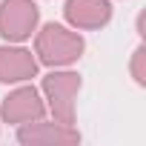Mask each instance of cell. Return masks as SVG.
I'll use <instances>...</instances> for the list:
<instances>
[{
  "label": "cell",
  "mask_w": 146,
  "mask_h": 146,
  "mask_svg": "<svg viewBox=\"0 0 146 146\" xmlns=\"http://www.w3.org/2000/svg\"><path fill=\"white\" fill-rule=\"evenodd\" d=\"M129 72L137 86H146V46L140 43L135 52H132V63H129Z\"/></svg>",
  "instance_id": "obj_8"
},
{
  "label": "cell",
  "mask_w": 146,
  "mask_h": 146,
  "mask_svg": "<svg viewBox=\"0 0 146 146\" xmlns=\"http://www.w3.org/2000/svg\"><path fill=\"white\" fill-rule=\"evenodd\" d=\"M0 117H3V123H12V126L46 117V100H43L40 89L29 86V80L17 83V89H12L0 100Z\"/></svg>",
  "instance_id": "obj_4"
},
{
  "label": "cell",
  "mask_w": 146,
  "mask_h": 146,
  "mask_svg": "<svg viewBox=\"0 0 146 146\" xmlns=\"http://www.w3.org/2000/svg\"><path fill=\"white\" fill-rule=\"evenodd\" d=\"M83 86V78L78 72L66 69H52L40 83V95L46 100V112H52L54 120L60 123H75L78 117V92Z\"/></svg>",
  "instance_id": "obj_2"
},
{
  "label": "cell",
  "mask_w": 146,
  "mask_h": 146,
  "mask_svg": "<svg viewBox=\"0 0 146 146\" xmlns=\"http://www.w3.org/2000/svg\"><path fill=\"white\" fill-rule=\"evenodd\" d=\"M40 26L35 0H0V37L6 43H26Z\"/></svg>",
  "instance_id": "obj_3"
},
{
  "label": "cell",
  "mask_w": 146,
  "mask_h": 146,
  "mask_svg": "<svg viewBox=\"0 0 146 146\" xmlns=\"http://www.w3.org/2000/svg\"><path fill=\"white\" fill-rule=\"evenodd\" d=\"M86 52V40L78 29L63 23H46L35 32V57L49 69H66L78 63Z\"/></svg>",
  "instance_id": "obj_1"
},
{
  "label": "cell",
  "mask_w": 146,
  "mask_h": 146,
  "mask_svg": "<svg viewBox=\"0 0 146 146\" xmlns=\"http://www.w3.org/2000/svg\"><path fill=\"white\" fill-rule=\"evenodd\" d=\"M63 17L78 32H98L112 20V0H66Z\"/></svg>",
  "instance_id": "obj_6"
},
{
  "label": "cell",
  "mask_w": 146,
  "mask_h": 146,
  "mask_svg": "<svg viewBox=\"0 0 146 146\" xmlns=\"http://www.w3.org/2000/svg\"><path fill=\"white\" fill-rule=\"evenodd\" d=\"M17 140L26 146H69L80 143V132L75 123H60V120H32L17 126Z\"/></svg>",
  "instance_id": "obj_5"
},
{
  "label": "cell",
  "mask_w": 146,
  "mask_h": 146,
  "mask_svg": "<svg viewBox=\"0 0 146 146\" xmlns=\"http://www.w3.org/2000/svg\"><path fill=\"white\" fill-rule=\"evenodd\" d=\"M37 57L35 52L23 49L20 43H3L0 46V83H26L37 78Z\"/></svg>",
  "instance_id": "obj_7"
}]
</instances>
